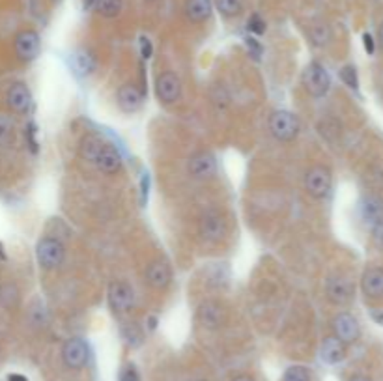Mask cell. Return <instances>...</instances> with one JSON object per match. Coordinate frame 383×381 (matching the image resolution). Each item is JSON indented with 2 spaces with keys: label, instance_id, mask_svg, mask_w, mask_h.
Here are the masks:
<instances>
[{
  "label": "cell",
  "instance_id": "obj_1",
  "mask_svg": "<svg viewBox=\"0 0 383 381\" xmlns=\"http://www.w3.org/2000/svg\"><path fill=\"white\" fill-rule=\"evenodd\" d=\"M267 129L273 139L278 142H294L300 137L301 123L294 112L275 111L267 120Z\"/></svg>",
  "mask_w": 383,
  "mask_h": 381
},
{
  "label": "cell",
  "instance_id": "obj_2",
  "mask_svg": "<svg viewBox=\"0 0 383 381\" xmlns=\"http://www.w3.org/2000/svg\"><path fill=\"white\" fill-rule=\"evenodd\" d=\"M36 260H38L39 268L45 271H55L66 260V247L58 237L45 235L36 245Z\"/></svg>",
  "mask_w": 383,
  "mask_h": 381
},
{
  "label": "cell",
  "instance_id": "obj_3",
  "mask_svg": "<svg viewBox=\"0 0 383 381\" xmlns=\"http://www.w3.org/2000/svg\"><path fill=\"white\" fill-rule=\"evenodd\" d=\"M301 84L312 97H325L331 90V77L320 62H311L301 73Z\"/></svg>",
  "mask_w": 383,
  "mask_h": 381
},
{
  "label": "cell",
  "instance_id": "obj_4",
  "mask_svg": "<svg viewBox=\"0 0 383 381\" xmlns=\"http://www.w3.org/2000/svg\"><path fill=\"white\" fill-rule=\"evenodd\" d=\"M303 183H305L307 195L311 196V198H314V200H323L331 193L333 176H331V170L328 167L314 165V167L307 170Z\"/></svg>",
  "mask_w": 383,
  "mask_h": 381
},
{
  "label": "cell",
  "instance_id": "obj_5",
  "mask_svg": "<svg viewBox=\"0 0 383 381\" xmlns=\"http://www.w3.org/2000/svg\"><path fill=\"white\" fill-rule=\"evenodd\" d=\"M199 234L206 243H219L228 234V221L219 209H208L199 221Z\"/></svg>",
  "mask_w": 383,
  "mask_h": 381
},
{
  "label": "cell",
  "instance_id": "obj_6",
  "mask_svg": "<svg viewBox=\"0 0 383 381\" xmlns=\"http://www.w3.org/2000/svg\"><path fill=\"white\" fill-rule=\"evenodd\" d=\"M107 301H109V308L114 316H126L135 305L133 288L123 280H114L109 284V290H107Z\"/></svg>",
  "mask_w": 383,
  "mask_h": 381
},
{
  "label": "cell",
  "instance_id": "obj_7",
  "mask_svg": "<svg viewBox=\"0 0 383 381\" xmlns=\"http://www.w3.org/2000/svg\"><path fill=\"white\" fill-rule=\"evenodd\" d=\"M196 319L206 329L217 331L228 321V310L224 303L217 301V299H206L196 308Z\"/></svg>",
  "mask_w": 383,
  "mask_h": 381
},
{
  "label": "cell",
  "instance_id": "obj_8",
  "mask_svg": "<svg viewBox=\"0 0 383 381\" xmlns=\"http://www.w3.org/2000/svg\"><path fill=\"white\" fill-rule=\"evenodd\" d=\"M13 50L21 62H34L41 53V38L32 28H22L15 34L13 39Z\"/></svg>",
  "mask_w": 383,
  "mask_h": 381
},
{
  "label": "cell",
  "instance_id": "obj_9",
  "mask_svg": "<svg viewBox=\"0 0 383 381\" xmlns=\"http://www.w3.org/2000/svg\"><path fill=\"white\" fill-rule=\"evenodd\" d=\"M90 361V347L83 338H67L62 346V363L69 370L84 368Z\"/></svg>",
  "mask_w": 383,
  "mask_h": 381
},
{
  "label": "cell",
  "instance_id": "obj_10",
  "mask_svg": "<svg viewBox=\"0 0 383 381\" xmlns=\"http://www.w3.org/2000/svg\"><path fill=\"white\" fill-rule=\"evenodd\" d=\"M331 329H333V336H337L342 344H354L359 340L361 336V327L359 321L354 314L350 312H339L335 314L331 319Z\"/></svg>",
  "mask_w": 383,
  "mask_h": 381
},
{
  "label": "cell",
  "instance_id": "obj_11",
  "mask_svg": "<svg viewBox=\"0 0 383 381\" xmlns=\"http://www.w3.org/2000/svg\"><path fill=\"white\" fill-rule=\"evenodd\" d=\"M325 296H328V299L333 305L342 307V305H348V303L354 301L356 286L344 275H333L325 282Z\"/></svg>",
  "mask_w": 383,
  "mask_h": 381
},
{
  "label": "cell",
  "instance_id": "obj_12",
  "mask_svg": "<svg viewBox=\"0 0 383 381\" xmlns=\"http://www.w3.org/2000/svg\"><path fill=\"white\" fill-rule=\"evenodd\" d=\"M156 95L163 105H174L182 99V81L173 71H165L156 78Z\"/></svg>",
  "mask_w": 383,
  "mask_h": 381
},
{
  "label": "cell",
  "instance_id": "obj_13",
  "mask_svg": "<svg viewBox=\"0 0 383 381\" xmlns=\"http://www.w3.org/2000/svg\"><path fill=\"white\" fill-rule=\"evenodd\" d=\"M191 178L199 179V181H206L211 179L217 174V161L215 155L211 151H196L194 155H191L189 165H187Z\"/></svg>",
  "mask_w": 383,
  "mask_h": 381
},
{
  "label": "cell",
  "instance_id": "obj_14",
  "mask_svg": "<svg viewBox=\"0 0 383 381\" xmlns=\"http://www.w3.org/2000/svg\"><path fill=\"white\" fill-rule=\"evenodd\" d=\"M146 284L154 288V290H167L170 282H173V268L167 260L157 258L154 262L148 263L145 273Z\"/></svg>",
  "mask_w": 383,
  "mask_h": 381
},
{
  "label": "cell",
  "instance_id": "obj_15",
  "mask_svg": "<svg viewBox=\"0 0 383 381\" xmlns=\"http://www.w3.org/2000/svg\"><path fill=\"white\" fill-rule=\"evenodd\" d=\"M6 103L15 114H28L32 111V92L25 83H13L6 92Z\"/></svg>",
  "mask_w": 383,
  "mask_h": 381
},
{
  "label": "cell",
  "instance_id": "obj_16",
  "mask_svg": "<svg viewBox=\"0 0 383 381\" xmlns=\"http://www.w3.org/2000/svg\"><path fill=\"white\" fill-rule=\"evenodd\" d=\"M116 101L120 111L126 114H135L145 105V92L133 83L122 84L116 92Z\"/></svg>",
  "mask_w": 383,
  "mask_h": 381
},
{
  "label": "cell",
  "instance_id": "obj_17",
  "mask_svg": "<svg viewBox=\"0 0 383 381\" xmlns=\"http://www.w3.org/2000/svg\"><path fill=\"white\" fill-rule=\"evenodd\" d=\"M95 168L100 170V172L107 174V176H114L122 170V155H120V151L111 144H103V148L100 150L98 157H95L94 161Z\"/></svg>",
  "mask_w": 383,
  "mask_h": 381
},
{
  "label": "cell",
  "instance_id": "obj_18",
  "mask_svg": "<svg viewBox=\"0 0 383 381\" xmlns=\"http://www.w3.org/2000/svg\"><path fill=\"white\" fill-rule=\"evenodd\" d=\"M359 212L368 226H372V228L383 226V200L379 196H365L359 204Z\"/></svg>",
  "mask_w": 383,
  "mask_h": 381
},
{
  "label": "cell",
  "instance_id": "obj_19",
  "mask_svg": "<svg viewBox=\"0 0 383 381\" xmlns=\"http://www.w3.org/2000/svg\"><path fill=\"white\" fill-rule=\"evenodd\" d=\"M346 357V344L337 338V336H325L320 346V359L325 364H339L340 361H344Z\"/></svg>",
  "mask_w": 383,
  "mask_h": 381
},
{
  "label": "cell",
  "instance_id": "obj_20",
  "mask_svg": "<svg viewBox=\"0 0 383 381\" xmlns=\"http://www.w3.org/2000/svg\"><path fill=\"white\" fill-rule=\"evenodd\" d=\"M363 293L370 299H382L383 297V269L370 268L361 277Z\"/></svg>",
  "mask_w": 383,
  "mask_h": 381
},
{
  "label": "cell",
  "instance_id": "obj_21",
  "mask_svg": "<svg viewBox=\"0 0 383 381\" xmlns=\"http://www.w3.org/2000/svg\"><path fill=\"white\" fill-rule=\"evenodd\" d=\"M185 17L194 25L206 22L211 17L213 11V2L211 0H185L184 4Z\"/></svg>",
  "mask_w": 383,
  "mask_h": 381
},
{
  "label": "cell",
  "instance_id": "obj_22",
  "mask_svg": "<svg viewBox=\"0 0 383 381\" xmlns=\"http://www.w3.org/2000/svg\"><path fill=\"white\" fill-rule=\"evenodd\" d=\"M103 144H105V140L101 139V137H98V134L90 133L86 134V137H83V140H81L79 153H81V157H83L84 161H88L94 165L95 157H98L100 150L103 148Z\"/></svg>",
  "mask_w": 383,
  "mask_h": 381
},
{
  "label": "cell",
  "instance_id": "obj_23",
  "mask_svg": "<svg viewBox=\"0 0 383 381\" xmlns=\"http://www.w3.org/2000/svg\"><path fill=\"white\" fill-rule=\"evenodd\" d=\"M72 67L75 69V73H77L79 77H86V75H92V73L95 71L98 64H95V58L90 55L88 50L81 49L73 55Z\"/></svg>",
  "mask_w": 383,
  "mask_h": 381
},
{
  "label": "cell",
  "instance_id": "obj_24",
  "mask_svg": "<svg viewBox=\"0 0 383 381\" xmlns=\"http://www.w3.org/2000/svg\"><path fill=\"white\" fill-rule=\"evenodd\" d=\"M213 6L224 19H236L245 11V0H213Z\"/></svg>",
  "mask_w": 383,
  "mask_h": 381
},
{
  "label": "cell",
  "instance_id": "obj_25",
  "mask_svg": "<svg viewBox=\"0 0 383 381\" xmlns=\"http://www.w3.org/2000/svg\"><path fill=\"white\" fill-rule=\"evenodd\" d=\"M123 0H95V11L98 15L105 19H114L122 13Z\"/></svg>",
  "mask_w": 383,
  "mask_h": 381
},
{
  "label": "cell",
  "instance_id": "obj_26",
  "mask_svg": "<svg viewBox=\"0 0 383 381\" xmlns=\"http://www.w3.org/2000/svg\"><path fill=\"white\" fill-rule=\"evenodd\" d=\"M19 303V290L15 284L0 286V305L6 308H15Z\"/></svg>",
  "mask_w": 383,
  "mask_h": 381
},
{
  "label": "cell",
  "instance_id": "obj_27",
  "mask_svg": "<svg viewBox=\"0 0 383 381\" xmlns=\"http://www.w3.org/2000/svg\"><path fill=\"white\" fill-rule=\"evenodd\" d=\"M311 39H312V43L316 45V47L328 45L329 39H331V28H329L328 25H323V22L314 25V27L311 28Z\"/></svg>",
  "mask_w": 383,
  "mask_h": 381
},
{
  "label": "cell",
  "instance_id": "obj_28",
  "mask_svg": "<svg viewBox=\"0 0 383 381\" xmlns=\"http://www.w3.org/2000/svg\"><path fill=\"white\" fill-rule=\"evenodd\" d=\"M283 381H311V372L305 368V366H290L283 375Z\"/></svg>",
  "mask_w": 383,
  "mask_h": 381
},
{
  "label": "cell",
  "instance_id": "obj_29",
  "mask_svg": "<svg viewBox=\"0 0 383 381\" xmlns=\"http://www.w3.org/2000/svg\"><path fill=\"white\" fill-rule=\"evenodd\" d=\"M340 78L346 86H350L351 90L359 88V78H357V69L354 66H344L340 69Z\"/></svg>",
  "mask_w": 383,
  "mask_h": 381
},
{
  "label": "cell",
  "instance_id": "obj_30",
  "mask_svg": "<svg viewBox=\"0 0 383 381\" xmlns=\"http://www.w3.org/2000/svg\"><path fill=\"white\" fill-rule=\"evenodd\" d=\"M247 28H249V32L260 36V34L266 32L267 27H266V21H264L258 13H253V15L249 17V21H247Z\"/></svg>",
  "mask_w": 383,
  "mask_h": 381
},
{
  "label": "cell",
  "instance_id": "obj_31",
  "mask_svg": "<svg viewBox=\"0 0 383 381\" xmlns=\"http://www.w3.org/2000/svg\"><path fill=\"white\" fill-rule=\"evenodd\" d=\"M13 139V123L6 118H0V142H10Z\"/></svg>",
  "mask_w": 383,
  "mask_h": 381
},
{
  "label": "cell",
  "instance_id": "obj_32",
  "mask_svg": "<svg viewBox=\"0 0 383 381\" xmlns=\"http://www.w3.org/2000/svg\"><path fill=\"white\" fill-rule=\"evenodd\" d=\"M211 99H213V103H215L219 109H227V105H228L227 90L222 88V86H215V88H213V92H211Z\"/></svg>",
  "mask_w": 383,
  "mask_h": 381
},
{
  "label": "cell",
  "instance_id": "obj_33",
  "mask_svg": "<svg viewBox=\"0 0 383 381\" xmlns=\"http://www.w3.org/2000/svg\"><path fill=\"white\" fill-rule=\"evenodd\" d=\"M120 381H140L139 370L135 364H128L126 368L120 372Z\"/></svg>",
  "mask_w": 383,
  "mask_h": 381
},
{
  "label": "cell",
  "instance_id": "obj_34",
  "mask_svg": "<svg viewBox=\"0 0 383 381\" xmlns=\"http://www.w3.org/2000/svg\"><path fill=\"white\" fill-rule=\"evenodd\" d=\"M245 43H247V49H249L250 56H255L256 60H258L262 56V45L258 43L255 38H247L245 39Z\"/></svg>",
  "mask_w": 383,
  "mask_h": 381
},
{
  "label": "cell",
  "instance_id": "obj_35",
  "mask_svg": "<svg viewBox=\"0 0 383 381\" xmlns=\"http://www.w3.org/2000/svg\"><path fill=\"white\" fill-rule=\"evenodd\" d=\"M363 41H365V47H367V53L368 55H372L374 53V39L370 34H363Z\"/></svg>",
  "mask_w": 383,
  "mask_h": 381
},
{
  "label": "cell",
  "instance_id": "obj_36",
  "mask_svg": "<svg viewBox=\"0 0 383 381\" xmlns=\"http://www.w3.org/2000/svg\"><path fill=\"white\" fill-rule=\"evenodd\" d=\"M370 316H372V319L376 321V324L383 325V310H378V308H372V312H370Z\"/></svg>",
  "mask_w": 383,
  "mask_h": 381
},
{
  "label": "cell",
  "instance_id": "obj_37",
  "mask_svg": "<svg viewBox=\"0 0 383 381\" xmlns=\"http://www.w3.org/2000/svg\"><path fill=\"white\" fill-rule=\"evenodd\" d=\"M8 381H28L22 374H10L8 375Z\"/></svg>",
  "mask_w": 383,
  "mask_h": 381
},
{
  "label": "cell",
  "instance_id": "obj_38",
  "mask_svg": "<svg viewBox=\"0 0 383 381\" xmlns=\"http://www.w3.org/2000/svg\"><path fill=\"white\" fill-rule=\"evenodd\" d=\"M232 381H255V380H253V377H250V375L241 374V375H236V377H234Z\"/></svg>",
  "mask_w": 383,
  "mask_h": 381
},
{
  "label": "cell",
  "instance_id": "obj_39",
  "mask_svg": "<svg viewBox=\"0 0 383 381\" xmlns=\"http://www.w3.org/2000/svg\"><path fill=\"white\" fill-rule=\"evenodd\" d=\"M350 381H372V380L367 377V375H354V377H350Z\"/></svg>",
  "mask_w": 383,
  "mask_h": 381
},
{
  "label": "cell",
  "instance_id": "obj_40",
  "mask_svg": "<svg viewBox=\"0 0 383 381\" xmlns=\"http://www.w3.org/2000/svg\"><path fill=\"white\" fill-rule=\"evenodd\" d=\"M378 39H379V45L383 47V22L379 25V28H378Z\"/></svg>",
  "mask_w": 383,
  "mask_h": 381
},
{
  "label": "cell",
  "instance_id": "obj_41",
  "mask_svg": "<svg viewBox=\"0 0 383 381\" xmlns=\"http://www.w3.org/2000/svg\"><path fill=\"white\" fill-rule=\"evenodd\" d=\"M6 258V252H4V247H2V243H0V260H4Z\"/></svg>",
  "mask_w": 383,
  "mask_h": 381
},
{
  "label": "cell",
  "instance_id": "obj_42",
  "mask_svg": "<svg viewBox=\"0 0 383 381\" xmlns=\"http://www.w3.org/2000/svg\"><path fill=\"white\" fill-rule=\"evenodd\" d=\"M146 2H150V4H157V2H161V0H146Z\"/></svg>",
  "mask_w": 383,
  "mask_h": 381
},
{
  "label": "cell",
  "instance_id": "obj_43",
  "mask_svg": "<svg viewBox=\"0 0 383 381\" xmlns=\"http://www.w3.org/2000/svg\"><path fill=\"white\" fill-rule=\"evenodd\" d=\"M53 2H58V0H53Z\"/></svg>",
  "mask_w": 383,
  "mask_h": 381
},
{
  "label": "cell",
  "instance_id": "obj_44",
  "mask_svg": "<svg viewBox=\"0 0 383 381\" xmlns=\"http://www.w3.org/2000/svg\"><path fill=\"white\" fill-rule=\"evenodd\" d=\"M200 381H206V380H200Z\"/></svg>",
  "mask_w": 383,
  "mask_h": 381
}]
</instances>
